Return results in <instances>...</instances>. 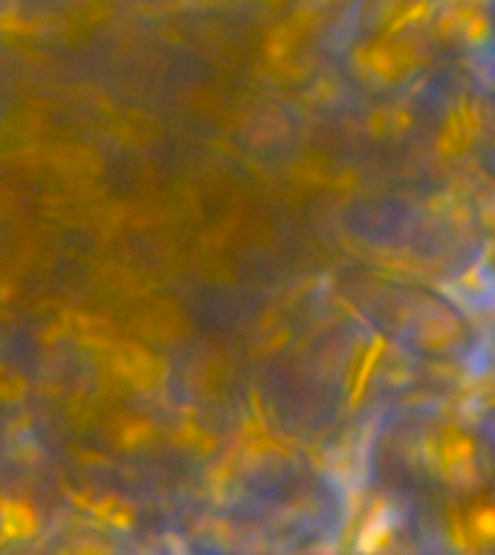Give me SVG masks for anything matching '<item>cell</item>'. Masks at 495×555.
<instances>
[{"label": "cell", "mask_w": 495, "mask_h": 555, "mask_svg": "<svg viewBox=\"0 0 495 555\" xmlns=\"http://www.w3.org/2000/svg\"><path fill=\"white\" fill-rule=\"evenodd\" d=\"M365 73H371L380 81H399L408 73H415L417 52L408 43H377L365 50Z\"/></svg>", "instance_id": "1"}, {"label": "cell", "mask_w": 495, "mask_h": 555, "mask_svg": "<svg viewBox=\"0 0 495 555\" xmlns=\"http://www.w3.org/2000/svg\"><path fill=\"white\" fill-rule=\"evenodd\" d=\"M478 130H481V116L472 104H467L460 113H452L443 130V151L446 154H460L475 142Z\"/></svg>", "instance_id": "2"}, {"label": "cell", "mask_w": 495, "mask_h": 555, "mask_svg": "<svg viewBox=\"0 0 495 555\" xmlns=\"http://www.w3.org/2000/svg\"><path fill=\"white\" fill-rule=\"evenodd\" d=\"M472 460H475V442L469 440V437H460V434H449V437L443 440V463H446L452 472H458V468H467Z\"/></svg>", "instance_id": "4"}, {"label": "cell", "mask_w": 495, "mask_h": 555, "mask_svg": "<svg viewBox=\"0 0 495 555\" xmlns=\"http://www.w3.org/2000/svg\"><path fill=\"white\" fill-rule=\"evenodd\" d=\"M368 535H373V541H368V550H380V546L389 541L391 524H389V509H385V506H377L373 518L363 527V541ZM363 541H359V544H363Z\"/></svg>", "instance_id": "5"}, {"label": "cell", "mask_w": 495, "mask_h": 555, "mask_svg": "<svg viewBox=\"0 0 495 555\" xmlns=\"http://www.w3.org/2000/svg\"><path fill=\"white\" fill-rule=\"evenodd\" d=\"M0 518H3V529H7V535L26 538L35 532V515H33V509L26 506V503H3Z\"/></svg>", "instance_id": "3"}]
</instances>
